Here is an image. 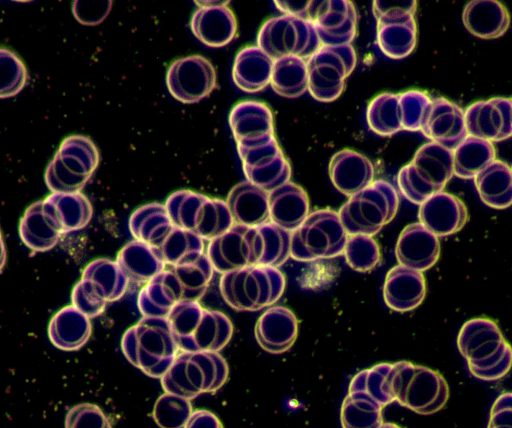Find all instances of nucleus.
Returning a JSON list of instances; mask_svg holds the SVG:
<instances>
[{"instance_id":"obj_4","label":"nucleus","mask_w":512,"mask_h":428,"mask_svg":"<svg viewBox=\"0 0 512 428\" xmlns=\"http://www.w3.org/2000/svg\"><path fill=\"white\" fill-rule=\"evenodd\" d=\"M121 349L132 365L152 378H161L179 351L168 321L162 317H143L128 328Z\"/></svg>"},{"instance_id":"obj_35","label":"nucleus","mask_w":512,"mask_h":428,"mask_svg":"<svg viewBox=\"0 0 512 428\" xmlns=\"http://www.w3.org/2000/svg\"><path fill=\"white\" fill-rule=\"evenodd\" d=\"M229 124L236 143L274 134L271 110L257 101H242L235 105L229 115Z\"/></svg>"},{"instance_id":"obj_3","label":"nucleus","mask_w":512,"mask_h":428,"mask_svg":"<svg viewBox=\"0 0 512 428\" xmlns=\"http://www.w3.org/2000/svg\"><path fill=\"white\" fill-rule=\"evenodd\" d=\"M166 319L181 352H219L233 334L228 316L203 308L198 301L178 303Z\"/></svg>"},{"instance_id":"obj_11","label":"nucleus","mask_w":512,"mask_h":428,"mask_svg":"<svg viewBox=\"0 0 512 428\" xmlns=\"http://www.w3.org/2000/svg\"><path fill=\"white\" fill-rule=\"evenodd\" d=\"M430 102L431 98L420 90L381 93L375 96L367 107L368 126L381 136H390L400 131H420L423 116Z\"/></svg>"},{"instance_id":"obj_1","label":"nucleus","mask_w":512,"mask_h":428,"mask_svg":"<svg viewBox=\"0 0 512 428\" xmlns=\"http://www.w3.org/2000/svg\"><path fill=\"white\" fill-rule=\"evenodd\" d=\"M213 272L206 254L190 263L166 266L140 291L139 311L143 317L166 318L178 303L198 301L205 293Z\"/></svg>"},{"instance_id":"obj_54","label":"nucleus","mask_w":512,"mask_h":428,"mask_svg":"<svg viewBox=\"0 0 512 428\" xmlns=\"http://www.w3.org/2000/svg\"><path fill=\"white\" fill-rule=\"evenodd\" d=\"M183 428H224L220 419L211 411L197 409L192 411Z\"/></svg>"},{"instance_id":"obj_34","label":"nucleus","mask_w":512,"mask_h":428,"mask_svg":"<svg viewBox=\"0 0 512 428\" xmlns=\"http://www.w3.org/2000/svg\"><path fill=\"white\" fill-rule=\"evenodd\" d=\"M129 228L135 240L155 248L158 252L166 244L175 225L171 222L165 205L150 203L134 211Z\"/></svg>"},{"instance_id":"obj_12","label":"nucleus","mask_w":512,"mask_h":428,"mask_svg":"<svg viewBox=\"0 0 512 428\" xmlns=\"http://www.w3.org/2000/svg\"><path fill=\"white\" fill-rule=\"evenodd\" d=\"M99 163V153L88 137L69 136L63 140L45 172L52 193L80 192Z\"/></svg>"},{"instance_id":"obj_7","label":"nucleus","mask_w":512,"mask_h":428,"mask_svg":"<svg viewBox=\"0 0 512 428\" xmlns=\"http://www.w3.org/2000/svg\"><path fill=\"white\" fill-rule=\"evenodd\" d=\"M398 207L394 186L379 179L350 196L337 213L348 235L373 236L394 219Z\"/></svg>"},{"instance_id":"obj_52","label":"nucleus","mask_w":512,"mask_h":428,"mask_svg":"<svg viewBox=\"0 0 512 428\" xmlns=\"http://www.w3.org/2000/svg\"><path fill=\"white\" fill-rule=\"evenodd\" d=\"M112 1H74L72 11L78 22L85 25H97L109 14Z\"/></svg>"},{"instance_id":"obj_41","label":"nucleus","mask_w":512,"mask_h":428,"mask_svg":"<svg viewBox=\"0 0 512 428\" xmlns=\"http://www.w3.org/2000/svg\"><path fill=\"white\" fill-rule=\"evenodd\" d=\"M453 175L473 179L496 159L494 145L486 140L467 136L454 150Z\"/></svg>"},{"instance_id":"obj_14","label":"nucleus","mask_w":512,"mask_h":428,"mask_svg":"<svg viewBox=\"0 0 512 428\" xmlns=\"http://www.w3.org/2000/svg\"><path fill=\"white\" fill-rule=\"evenodd\" d=\"M257 44L273 61L289 56L308 59L321 46L309 21L289 15L267 20L260 28Z\"/></svg>"},{"instance_id":"obj_46","label":"nucleus","mask_w":512,"mask_h":428,"mask_svg":"<svg viewBox=\"0 0 512 428\" xmlns=\"http://www.w3.org/2000/svg\"><path fill=\"white\" fill-rule=\"evenodd\" d=\"M192 411L190 400L165 392L156 400L152 416L160 428H183Z\"/></svg>"},{"instance_id":"obj_45","label":"nucleus","mask_w":512,"mask_h":428,"mask_svg":"<svg viewBox=\"0 0 512 428\" xmlns=\"http://www.w3.org/2000/svg\"><path fill=\"white\" fill-rule=\"evenodd\" d=\"M343 254L348 266L357 272L371 271L381 259L378 243L367 235H348Z\"/></svg>"},{"instance_id":"obj_6","label":"nucleus","mask_w":512,"mask_h":428,"mask_svg":"<svg viewBox=\"0 0 512 428\" xmlns=\"http://www.w3.org/2000/svg\"><path fill=\"white\" fill-rule=\"evenodd\" d=\"M219 288L231 308L258 311L280 299L285 277L278 268L254 265L222 274Z\"/></svg>"},{"instance_id":"obj_50","label":"nucleus","mask_w":512,"mask_h":428,"mask_svg":"<svg viewBox=\"0 0 512 428\" xmlns=\"http://www.w3.org/2000/svg\"><path fill=\"white\" fill-rule=\"evenodd\" d=\"M71 301L72 306L89 319L100 315L107 304L94 290L90 282L82 278L72 290Z\"/></svg>"},{"instance_id":"obj_28","label":"nucleus","mask_w":512,"mask_h":428,"mask_svg":"<svg viewBox=\"0 0 512 428\" xmlns=\"http://www.w3.org/2000/svg\"><path fill=\"white\" fill-rule=\"evenodd\" d=\"M43 213L61 234L84 228L90 222L93 209L80 192H56L42 200Z\"/></svg>"},{"instance_id":"obj_39","label":"nucleus","mask_w":512,"mask_h":428,"mask_svg":"<svg viewBox=\"0 0 512 428\" xmlns=\"http://www.w3.org/2000/svg\"><path fill=\"white\" fill-rule=\"evenodd\" d=\"M376 41L385 56L391 59L407 57L417 41L415 16L377 22Z\"/></svg>"},{"instance_id":"obj_21","label":"nucleus","mask_w":512,"mask_h":428,"mask_svg":"<svg viewBox=\"0 0 512 428\" xmlns=\"http://www.w3.org/2000/svg\"><path fill=\"white\" fill-rule=\"evenodd\" d=\"M420 132L431 142L454 150L468 136L463 109L443 97L431 99Z\"/></svg>"},{"instance_id":"obj_47","label":"nucleus","mask_w":512,"mask_h":428,"mask_svg":"<svg viewBox=\"0 0 512 428\" xmlns=\"http://www.w3.org/2000/svg\"><path fill=\"white\" fill-rule=\"evenodd\" d=\"M263 240L264 255L262 266L278 268L290 257L291 232L266 222L257 226Z\"/></svg>"},{"instance_id":"obj_38","label":"nucleus","mask_w":512,"mask_h":428,"mask_svg":"<svg viewBox=\"0 0 512 428\" xmlns=\"http://www.w3.org/2000/svg\"><path fill=\"white\" fill-rule=\"evenodd\" d=\"M482 202L494 209H506L512 203V171L510 166L494 160L474 178Z\"/></svg>"},{"instance_id":"obj_58","label":"nucleus","mask_w":512,"mask_h":428,"mask_svg":"<svg viewBox=\"0 0 512 428\" xmlns=\"http://www.w3.org/2000/svg\"><path fill=\"white\" fill-rule=\"evenodd\" d=\"M379 428H402L391 422H383Z\"/></svg>"},{"instance_id":"obj_37","label":"nucleus","mask_w":512,"mask_h":428,"mask_svg":"<svg viewBox=\"0 0 512 428\" xmlns=\"http://www.w3.org/2000/svg\"><path fill=\"white\" fill-rule=\"evenodd\" d=\"M116 263L128 282L148 283L166 267L159 252L141 241L126 244L118 253Z\"/></svg>"},{"instance_id":"obj_26","label":"nucleus","mask_w":512,"mask_h":428,"mask_svg":"<svg viewBox=\"0 0 512 428\" xmlns=\"http://www.w3.org/2000/svg\"><path fill=\"white\" fill-rule=\"evenodd\" d=\"M329 177L339 192L350 197L374 181L375 169L365 155L343 149L331 157Z\"/></svg>"},{"instance_id":"obj_5","label":"nucleus","mask_w":512,"mask_h":428,"mask_svg":"<svg viewBox=\"0 0 512 428\" xmlns=\"http://www.w3.org/2000/svg\"><path fill=\"white\" fill-rule=\"evenodd\" d=\"M228 374V364L219 352H181L160 379L166 393L191 400L219 390Z\"/></svg>"},{"instance_id":"obj_16","label":"nucleus","mask_w":512,"mask_h":428,"mask_svg":"<svg viewBox=\"0 0 512 428\" xmlns=\"http://www.w3.org/2000/svg\"><path fill=\"white\" fill-rule=\"evenodd\" d=\"M264 246L258 227L234 224L212 239L207 254L213 270L224 274L249 266H262Z\"/></svg>"},{"instance_id":"obj_48","label":"nucleus","mask_w":512,"mask_h":428,"mask_svg":"<svg viewBox=\"0 0 512 428\" xmlns=\"http://www.w3.org/2000/svg\"><path fill=\"white\" fill-rule=\"evenodd\" d=\"M26 79L22 60L12 51L0 48V98L16 95L25 86Z\"/></svg>"},{"instance_id":"obj_32","label":"nucleus","mask_w":512,"mask_h":428,"mask_svg":"<svg viewBox=\"0 0 512 428\" xmlns=\"http://www.w3.org/2000/svg\"><path fill=\"white\" fill-rule=\"evenodd\" d=\"M225 202L233 224L257 227L269 222L268 192L248 181L235 185Z\"/></svg>"},{"instance_id":"obj_8","label":"nucleus","mask_w":512,"mask_h":428,"mask_svg":"<svg viewBox=\"0 0 512 428\" xmlns=\"http://www.w3.org/2000/svg\"><path fill=\"white\" fill-rule=\"evenodd\" d=\"M452 176V150L430 141L422 145L412 160L400 169L397 183L408 201L420 205L443 191Z\"/></svg>"},{"instance_id":"obj_24","label":"nucleus","mask_w":512,"mask_h":428,"mask_svg":"<svg viewBox=\"0 0 512 428\" xmlns=\"http://www.w3.org/2000/svg\"><path fill=\"white\" fill-rule=\"evenodd\" d=\"M395 255L399 265L423 272L439 259V238L419 222L409 224L398 237Z\"/></svg>"},{"instance_id":"obj_31","label":"nucleus","mask_w":512,"mask_h":428,"mask_svg":"<svg viewBox=\"0 0 512 428\" xmlns=\"http://www.w3.org/2000/svg\"><path fill=\"white\" fill-rule=\"evenodd\" d=\"M462 22L475 37L495 39L503 36L510 25V15L497 0L469 1L462 12Z\"/></svg>"},{"instance_id":"obj_36","label":"nucleus","mask_w":512,"mask_h":428,"mask_svg":"<svg viewBox=\"0 0 512 428\" xmlns=\"http://www.w3.org/2000/svg\"><path fill=\"white\" fill-rule=\"evenodd\" d=\"M273 60L258 46L241 49L233 64V81L247 93H256L270 84Z\"/></svg>"},{"instance_id":"obj_44","label":"nucleus","mask_w":512,"mask_h":428,"mask_svg":"<svg viewBox=\"0 0 512 428\" xmlns=\"http://www.w3.org/2000/svg\"><path fill=\"white\" fill-rule=\"evenodd\" d=\"M382 410L380 405L368 397L348 393L340 411L342 428H379L384 422Z\"/></svg>"},{"instance_id":"obj_18","label":"nucleus","mask_w":512,"mask_h":428,"mask_svg":"<svg viewBox=\"0 0 512 428\" xmlns=\"http://www.w3.org/2000/svg\"><path fill=\"white\" fill-rule=\"evenodd\" d=\"M306 20L321 46L350 45L357 32V12L349 0L310 1Z\"/></svg>"},{"instance_id":"obj_43","label":"nucleus","mask_w":512,"mask_h":428,"mask_svg":"<svg viewBox=\"0 0 512 428\" xmlns=\"http://www.w3.org/2000/svg\"><path fill=\"white\" fill-rule=\"evenodd\" d=\"M270 84L272 89L286 98H297L308 90L306 61L289 56L273 61Z\"/></svg>"},{"instance_id":"obj_55","label":"nucleus","mask_w":512,"mask_h":428,"mask_svg":"<svg viewBox=\"0 0 512 428\" xmlns=\"http://www.w3.org/2000/svg\"><path fill=\"white\" fill-rule=\"evenodd\" d=\"M276 7L284 15L294 16L306 20L310 1H274Z\"/></svg>"},{"instance_id":"obj_56","label":"nucleus","mask_w":512,"mask_h":428,"mask_svg":"<svg viewBox=\"0 0 512 428\" xmlns=\"http://www.w3.org/2000/svg\"><path fill=\"white\" fill-rule=\"evenodd\" d=\"M6 259H7V252H6L5 244H4L1 230H0V272L2 271V269L5 266Z\"/></svg>"},{"instance_id":"obj_22","label":"nucleus","mask_w":512,"mask_h":428,"mask_svg":"<svg viewBox=\"0 0 512 428\" xmlns=\"http://www.w3.org/2000/svg\"><path fill=\"white\" fill-rule=\"evenodd\" d=\"M448 398L445 378L431 368L415 364L401 406L421 415H430L440 411Z\"/></svg>"},{"instance_id":"obj_33","label":"nucleus","mask_w":512,"mask_h":428,"mask_svg":"<svg viewBox=\"0 0 512 428\" xmlns=\"http://www.w3.org/2000/svg\"><path fill=\"white\" fill-rule=\"evenodd\" d=\"M92 333L90 319L72 305L60 309L48 325L51 343L63 351H75L83 347Z\"/></svg>"},{"instance_id":"obj_27","label":"nucleus","mask_w":512,"mask_h":428,"mask_svg":"<svg viewBox=\"0 0 512 428\" xmlns=\"http://www.w3.org/2000/svg\"><path fill=\"white\" fill-rule=\"evenodd\" d=\"M426 296V281L422 272L396 265L385 278L383 298L385 304L397 312L417 308Z\"/></svg>"},{"instance_id":"obj_17","label":"nucleus","mask_w":512,"mask_h":428,"mask_svg":"<svg viewBox=\"0 0 512 428\" xmlns=\"http://www.w3.org/2000/svg\"><path fill=\"white\" fill-rule=\"evenodd\" d=\"M414 365L409 361H398L364 369L352 378L348 393L362 394L382 408L392 402L402 405Z\"/></svg>"},{"instance_id":"obj_40","label":"nucleus","mask_w":512,"mask_h":428,"mask_svg":"<svg viewBox=\"0 0 512 428\" xmlns=\"http://www.w3.org/2000/svg\"><path fill=\"white\" fill-rule=\"evenodd\" d=\"M19 235L22 242L36 252L52 249L62 235L43 213L42 201L31 204L20 220Z\"/></svg>"},{"instance_id":"obj_25","label":"nucleus","mask_w":512,"mask_h":428,"mask_svg":"<svg viewBox=\"0 0 512 428\" xmlns=\"http://www.w3.org/2000/svg\"><path fill=\"white\" fill-rule=\"evenodd\" d=\"M298 335V320L287 307L272 306L258 319L255 338L260 347L271 354L288 351Z\"/></svg>"},{"instance_id":"obj_57","label":"nucleus","mask_w":512,"mask_h":428,"mask_svg":"<svg viewBox=\"0 0 512 428\" xmlns=\"http://www.w3.org/2000/svg\"><path fill=\"white\" fill-rule=\"evenodd\" d=\"M199 7H210L218 5H228L229 1H195Z\"/></svg>"},{"instance_id":"obj_20","label":"nucleus","mask_w":512,"mask_h":428,"mask_svg":"<svg viewBox=\"0 0 512 428\" xmlns=\"http://www.w3.org/2000/svg\"><path fill=\"white\" fill-rule=\"evenodd\" d=\"M468 136L500 142L512 134V101L510 98L493 97L477 101L464 112Z\"/></svg>"},{"instance_id":"obj_49","label":"nucleus","mask_w":512,"mask_h":428,"mask_svg":"<svg viewBox=\"0 0 512 428\" xmlns=\"http://www.w3.org/2000/svg\"><path fill=\"white\" fill-rule=\"evenodd\" d=\"M65 428H112L103 410L92 403H80L65 416Z\"/></svg>"},{"instance_id":"obj_10","label":"nucleus","mask_w":512,"mask_h":428,"mask_svg":"<svg viewBox=\"0 0 512 428\" xmlns=\"http://www.w3.org/2000/svg\"><path fill=\"white\" fill-rule=\"evenodd\" d=\"M347 238L336 211L315 210L291 232L290 257L297 261L334 258L343 254Z\"/></svg>"},{"instance_id":"obj_13","label":"nucleus","mask_w":512,"mask_h":428,"mask_svg":"<svg viewBox=\"0 0 512 428\" xmlns=\"http://www.w3.org/2000/svg\"><path fill=\"white\" fill-rule=\"evenodd\" d=\"M357 62L353 46H320L307 60L308 91L320 102L335 101Z\"/></svg>"},{"instance_id":"obj_29","label":"nucleus","mask_w":512,"mask_h":428,"mask_svg":"<svg viewBox=\"0 0 512 428\" xmlns=\"http://www.w3.org/2000/svg\"><path fill=\"white\" fill-rule=\"evenodd\" d=\"M269 222L293 232L309 214L306 191L293 182H287L268 193Z\"/></svg>"},{"instance_id":"obj_51","label":"nucleus","mask_w":512,"mask_h":428,"mask_svg":"<svg viewBox=\"0 0 512 428\" xmlns=\"http://www.w3.org/2000/svg\"><path fill=\"white\" fill-rule=\"evenodd\" d=\"M417 1L392 0L373 1L372 11L377 22L415 16Z\"/></svg>"},{"instance_id":"obj_9","label":"nucleus","mask_w":512,"mask_h":428,"mask_svg":"<svg viewBox=\"0 0 512 428\" xmlns=\"http://www.w3.org/2000/svg\"><path fill=\"white\" fill-rule=\"evenodd\" d=\"M165 207L173 225L203 241H211L234 225L225 201L191 190L174 192Z\"/></svg>"},{"instance_id":"obj_59","label":"nucleus","mask_w":512,"mask_h":428,"mask_svg":"<svg viewBox=\"0 0 512 428\" xmlns=\"http://www.w3.org/2000/svg\"><path fill=\"white\" fill-rule=\"evenodd\" d=\"M487 428H512V425H488Z\"/></svg>"},{"instance_id":"obj_19","label":"nucleus","mask_w":512,"mask_h":428,"mask_svg":"<svg viewBox=\"0 0 512 428\" xmlns=\"http://www.w3.org/2000/svg\"><path fill=\"white\" fill-rule=\"evenodd\" d=\"M166 84L170 94L182 103H195L208 96L216 86L212 63L201 55L175 60L168 68Z\"/></svg>"},{"instance_id":"obj_30","label":"nucleus","mask_w":512,"mask_h":428,"mask_svg":"<svg viewBox=\"0 0 512 428\" xmlns=\"http://www.w3.org/2000/svg\"><path fill=\"white\" fill-rule=\"evenodd\" d=\"M190 26L195 37L209 47L227 45L237 31L236 17L227 5L199 7Z\"/></svg>"},{"instance_id":"obj_42","label":"nucleus","mask_w":512,"mask_h":428,"mask_svg":"<svg viewBox=\"0 0 512 428\" xmlns=\"http://www.w3.org/2000/svg\"><path fill=\"white\" fill-rule=\"evenodd\" d=\"M81 278L89 281L106 303L120 299L128 285V280L116 261L105 258L90 262L84 268Z\"/></svg>"},{"instance_id":"obj_15","label":"nucleus","mask_w":512,"mask_h":428,"mask_svg":"<svg viewBox=\"0 0 512 428\" xmlns=\"http://www.w3.org/2000/svg\"><path fill=\"white\" fill-rule=\"evenodd\" d=\"M236 144L248 182L268 193L289 182L291 167L274 134Z\"/></svg>"},{"instance_id":"obj_53","label":"nucleus","mask_w":512,"mask_h":428,"mask_svg":"<svg viewBox=\"0 0 512 428\" xmlns=\"http://www.w3.org/2000/svg\"><path fill=\"white\" fill-rule=\"evenodd\" d=\"M488 425H512V395L501 394L492 405Z\"/></svg>"},{"instance_id":"obj_23","label":"nucleus","mask_w":512,"mask_h":428,"mask_svg":"<svg viewBox=\"0 0 512 428\" xmlns=\"http://www.w3.org/2000/svg\"><path fill=\"white\" fill-rule=\"evenodd\" d=\"M418 218L421 225L439 238L460 231L468 220V210L460 198L441 191L420 204Z\"/></svg>"},{"instance_id":"obj_2","label":"nucleus","mask_w":512,"mask_h":428,"mask_svg":"<svg viewBox=\"0 0 512 428\" xmlns=\"http://www.w3.org/2000/svg\"><path fill=\"white\" fill-rule=\"evenodd\" d=\"M457 347L470 373L480 380L495 381L510 370L511 347L496 322L489 318L466 321L458 333Z\"/></svg>"}]
</instances>
